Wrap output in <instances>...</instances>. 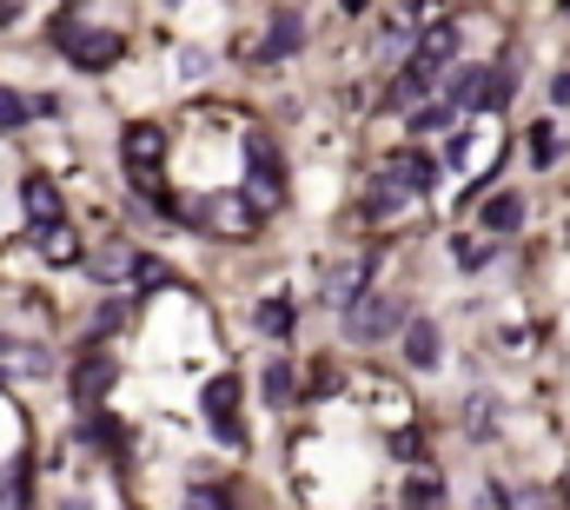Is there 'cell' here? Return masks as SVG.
Masks as SVG:
<instances>
[{
    "instance_id": "cell-1",
    "label": "cell",
    "mask_w": 570,
    "mask_h": 510,
    "mask_svg": "<svg viewBox=\"0 0 570 510\" xmlns=\"http://www.w3.org/2000/svg\"><path fill=\"white\" fill-rule=\"evenodd\" d=\"M186 219H193V226H206V232H219V239H253L266 212H259L246 193H206Z\"/></svg>"
},
{
    "instance_id": "cell-2",
    "label": "cell",
    "mask_w": 570,
    "mask_h": 510,
    "mask_svg": "<svg viewBox=\"0 0 570 510\" xmlns=\"http://www.w3.org/2000/svg\"><path fill=\"white\" fill-rule=\"evenodd\" d=\"M246 199H253L259 212L286 206V159H279V146H272L266 133L246 139Z\"/></svg>"
},
{
    "instance_id": "cell-3",
    "label": "cell",
    "mask_w": 570,
    "mask_h": 510,
    "mask_svg": "<svg viewBox=\"0 0 570 510\" xmlns=\"http://www.w3.org/2000/svg\"><path fill=\"white\" fill-rule=\"evenodd\" d=\"M404 318V299L398 292H372V299H352L345 305V338H359V345H378V338H391Z\"/></svg>"
},
{
    "instance_id": "cell-4",
    "label": "cell",
    "mask_w": 570,
    "mask_h": 510,
    "mask_svg": "<svg viewBox=\"0 0 570 510\" xmlns=\"http://www.w3.org/2000/svg\"><path fill=\"white\" fill-rule=\"evenodd\" d=\"M53 40H60V53L73 66H87V73H100V66H113L126 53L120 34H94V27H73V21H53Z\"/></svg>"
},
{
    "instance_id": "cell-5",
    "label": "cell",
    "mask_w": 570,
    "mask_h": 510,
    "mask_svg": "<svg viewBox=\"0 0 570 510\" xmlns=\"http://www.w3.org/2000/svg\"><path fill=\"white\" fill-rule=\"evenodd\" d=\"M206 417H213L219 445H246V424H239V378H232V372H219V378L206 385Z\"/></svg>"
},
{
    "instance_id": "cell-6",
    "label": "cell",
    "mask_w": 570,
    "mask_h": 510,
    "mask_svg": "<svg viewBox=\"0 0 570 510\" xmlns=\"http://www.w3.org/2000/svg\"><path fill=\"white\" fill-rule=\"evenodd\" d=\"M404 206H412V193H404V186L385 173V166H378V173H372V186L359 193V226H391Z\"/></svg>"
},
{
    "instance_id": "cell-7",
    "label": "cell",
    "mask_w": 570,
    "mask_h": 510,
    "mask_svg": "<svg viewBox=\"0 0 570 510\" xmlns=\"http://www.w3.org/2000/svg\"><path fill=\"white\" fill-rule=\"evenodd\" d=\"M385 173H391L404 193H432V186H438V159H432L425 146H398V153L385 159Z\"/></svg>"
},
{
    "instance_id": "cell-8",
    "label": "cell",
    "mask_w": 570,
    "mask_h": 510,
    "mask_svg": "<svg viewBox=\"0 0 570 510\" xmlns=\"http://www.w3.org/2000/svg\"><path fill=\"white\" fill-rule=\"evenodd\" d=\"M120 146H126L133 173H159V159H167V133H159L153 120H133V126L120 133Z\"/></svg>"
},
{
    "instance_id": "cell-9",
    "label": "cell",
    "mask_w": 570,
    "mask_h": 510,
    "mask_svg": "<svg viewBox=\"0 0 570 510\" xmlns=\"http://www.w3.org/2000/svg\"><path fill=\"white\" fill-rule=\"evenodd\" d=\"M113 378H120V365L107 352H87V359L73 365V404H100L113 391Z\"/></svg>"
},
{
    "instance_id": "cell-10",
    "label": "cell",
    "mask_w": 570,
    "mask_h": 510,
    "mask_svg": "<svg viewBox=\"0 0 570 510\" xmlns=\"http://www.w3.org/2000/svg\"><path fill=\"white\" fill-rule=\"evenodd\" d=\"M299 47H305V21H299L292 8H279L272 27H266V40H259V60H292Z\"/></svg>"
},
{
    "instance_id": "cell-11",
    "label": "cell",
    "mask_w": 570,
    "mask_h": 510,
    "mask_svg": "<svg viewBox=\"0 0 570 510\" xmlns=\"http://www.w3.org/2000/svg\"><path fill=\"white\" fill-rule=\"evenodd\" d=\"M432 80H438V66H425V60H412V66H404L398 80H391V87H385V113H412V100L432 87Z\"/></svg>"
},
{
    "instance_id": "cell-12",
    "label": "cell",
    "mask_w": 570,
    "mask_h": 510,
    "mask_svg": "<svg viewBox=\"0 0 570 510\" xmlns=\"http://www.w3.org/2000/svg\"><path fill=\"white\" fill-rule=\"evenodd\" d=\"M21 199H27V226H34V232H47V226H60V193H53V180H40V173H27V186H21Z\"/></svg>"
},
{
    "instance_id": "cell-13",
    "label": "cell",
    "mask_w": 570,
    "mask_h": 510,
    "mask_svg": "<svg viewBox=\"0 0 570 510\" xmlns=\"http://www.w3.org/2000/svg\"><path fill=\"white\" fill-rule=\"evenodd\" d=\"M438 352H445V338H438L432 318H412V325H404V359H412V372H432Z\"/></svg>"
},
{
    "instance_id": "cell-14",
    "label": "cell",
    "mask_w": 570,
    "mask_h": 510,
    "mask_svg": "<svg viewBox=\"0 0 570 510\" xmlns=\"http://www.w3.org/2000/svg\"><path fill=\"white\" fill-rule=\"evenodd\" d=\"M451 53H458V21H432V27L419 34V53H412V60H425V66H438V73H445V66H451Z\"/></svg>"
},
{
    "instance_id": "cell-15",
    "label": "cell",
    "mask_w": 570,
    "mask_h": 510,
    "mask_svg": "<svg viewBox=\"0 0 570 510\" xmlns=\"http://www.w3.org/2000/svg\"><path fill=\"white\" fill-rule=\"evenodd\" d=\"M87 272H94V279H107V286H120L126 272H140V252L113 239V245H100V252H94V266H87Z\"/></svg>"
},
{
    "instance_id": "cell-16",
    "label": "cell",
    "mask_w": 570,
    "mask_h": 510,
    "mask_svg": "<svg viewBox=\"0 0 570 510\" xmlns=\"http://www.w3.org/2000/svg\"><path fill=\"white\" fill-rule=\"evenodd\" d=\"M372 266H378V259H345L332 279H325V299H332V305H352V299H359V286L372 279Z\"/></svg>"
},
{
    "instance_id": "cell-17",
    "label": "cell",
    "mask_w": 570,
    "mask_h": 510,
    "mask_svg": "<svg viewBox=\"0 0 570 510\" xmlns=\"http://www.w3.org/2000/svg\"><path fill=\"white\" fill-rule=\"evenodd\" d=\"M484 87H492V73H484V66H458L445 107H451V113H458V107H484Z\"/></svg>"
},
{
    "instance_id": "cell-18",
    "label": "cell",
    "mask_w": 570,
    "mask_h": 510,
    "mask_svg": "<svg viewBox=\"0 0 570 510\" xmlns=\"http://www.w3.org/2000/svg\"><path fill=\"white\" fill-rule=\"evenodd\" d=\"M438 503H445L438 471H412V477H404V510H438Z\"/></svg>"
},
{
    "instance_id": "cell-19",
    "label": "cell",
    "mask_w": 570,
    "mask_h": 510,
    "mask_svg": "<svg viewBox=\"0 0 570 510\" xmlns=\"http://www.w3.org/2000/svg\"><path fill=\"white\" fill-rule=\"evenodd\" d=\"M484 226H492V232H518L524 226V199L518 193H492V199H484Z\"/></svg>"
},
{
    "instance_id": "cell-20",
    "label": "cell",
    "mask_w": 570,
    "mask_h": 510,
    "mask_svg": "<svg viewBox=\"0 0 570 510\" xmlns=\"http://www.w3.org/2000/svg\"><path fill=\"white\" fill-rule=\"evenodd\" d=\"M34 239H40V252H47L53 266H73V259H80V239H73V226H66V219H60V226H47V232H34Z\"/></svg>"
},
{
    "instance_id": "cell-21",
    "label": "cell",
    "mask_w": 570,
    "mask_h": 510,
    "mask_svg": "<svg viewBox=\"0 0 570 510\" xmlns=\"http://www.w3.org/2000/svg\"><path fill=\"white\" fill-rule=\"evenodd\" d=\"M27 464H8V477H0V510H27Z\"/></svg>"
},
{
    "instance_id": "cell-22",
    "label": "cell",
    "mask_w": 570,
    "mask_h": 510,
    "mask_svg": "<svg viewBox=\"0 0 570 510\" xmlns=\"http://www.w3.org/2000/svg\"><path fill=\"white\" fill-rule=\"evenodd\" d=\"M404 120H412V139H425V133H445L458 113H451V107H412Z\"/></svg>"
},
{
    "instance_id": "cell-23",
    "label": "cell",
    "mask_w": 570,
    "mask_h": 510,
    "mask_svg": "<svg viewBox=\"0 0 570 510\" xmlns=\"http://www.w3.org/2000/svg\"><path fill=\"white\" fill-rule=\"evenodd\" d=\"M557 146H563V139H557V126H550V120H537V126H531V166H557Z\"/></svg>"
},
{
    "instance_id": "cell-24",
    "label": "cell",
    "mask_w": 570,
    "mask_h": 510,
    "mask_svg": "<svg viewBox=\"0 0 570 510\" xmlns=\"http://www.w3.org/2000/svg\"><path fill=\"white\" fill-rule=\"evenodd\" d=\"M259 331H266V338H286V331H292V299H266V305H259Z\"/></svg>"
},
{
    "instance_id": "cell-25",
    "label": "cell",
    "mask_w": 570,
    "mask_h": 510,
    "mask_svg": "<svg viewBox=\"0 0 570 510\" xmlns=\"http://www.w3.org/2000/svg\"><path fill=\"white\" fill-rule=\"evenodd\" d=\"M27 113H34V100H21V94H8V87H0V133H14Z\"/></svg>"
},
{
    "instance_id": "cell-26",
    "label": "cell",
    "mask_w": 570,
    "mask_h": 510,
    "mask_svg": "<svg viewBox=\"0 0 570 510\" xmlns=\"http://www.w3.org/2000/svg\"><path fill=\"white\" fill-rule=\"evenodd\" d=\"M464 432L471 438H492V398H471L464 404Z\"/></svg>"
},
{
    "instance_id": "cell-27",
    "label": "cell",
    "mask_w": 570,
    "mask_h": 510,
    "mask_svg": "<svg viewBox=\"0 0 570 510\" xmlns=\"http://www.w3.org/2000/svg\"><path fill=\"white\" fill-rule=\"evenodd\" d=\"M87 438H94V445H107V451H120V445H126L120 417H94V424H87Z\"/></svg>"
},
{
    "instance_id": "cell-28",
    "label": "cell",
    "mask_w": 570,
    "mask_h": 510,
    "mask_svg": "<svg viewBox=\"0 0 570 510\" xmlns=\"http://www.w3.org/2000/svg\"><path fill=\"white\" fill-rule=\"evenodd\" d=\"M505 100H511V73H505V66H492V87H484V113H498Z\"/></svg>"
},
{
    "instance_id": "cell-29",
    "label": "cell",
    "mask_w": 570,
    "mask_h": 510,
    "mask_svg": "<svg viewBox=\"0 0 570 510\" xmlns=\"http://www.w3.org/2000/svg\"><path fill=\"white\" fill-rule=\"evenodd\" d=\"M332 391H339V365L318 359V365H312V398H332Z\"/></svg>"
},
{
    "instance_id": "cell-30",
    "label": "cell",
    "mask_w": 570,
    "mask_h": 510,
    "mask_svg": "<svg viewBox=\"0 0 570 510\" xmlns=\"http://www.w3.org/2000/svg\"><path fill=\"white\" fill-rule=\"evenodd\" d=\"M266 398H272V404L292 398V365H266Z\"/></svg>"
},
{
    "instance_id": "cell-31",
    "label": "cell",
    "mask_w": 570,
    "mask_h": 510,
    "mask_svg": "<svg viewBox=\"0 0 570 510\" xmlns=\"http://www.w3.org/2000/svg\"><path fill=\"white\" fill-rule=\"evenodd\" d=\"M186 510H232V503H226V490H213V484H193V490H186Z\"/></svg>"
},
{
    "instance_id": "cell-32",
    "label": "cell",
    "mask_w": 570,
    "mask_h": 510,
    "mask_svg": "<svg viewBox=\"0 0 570 510\" xmlns=\"http://www.w3.org/2000/svg\"><path fill=\"white\" fill-rule=\"evenodd\" d=\"M126 325V305H100V318H94V338H113Z\"/></svg>"
},
{
    "instance_id": "cell-33",
    "label": "cell",
    "mask_w": 570,
    "mask_h": 510,
    "mask_svg": "<svg viewBox=\"0 0 570 510\" xmlns=\"http://www.w3.org/2000/svg\"><path fill=\"white\" fill-rule=\"evenodd\" d=\"M14 365H21L27 378H40V372H47V352H40V345H14Z\"/></svg>"
},
{
    "instance_id": "cell-34",
    "label": "cell",
    "mask_w": 570,
    "mask_h": 510,
    "mask_svg": "<svg viewBox=\"0 0 570 510\" xmlns=\"http://www.w3.org/2000/svg\"><path fill=\"white\" fill-rule=\"evenodd\" d=\"M451 252H458V266H464V272H471V266H484V245H477V239H458Z\"/></svg>"
},
{
    "instance_id": "cell-35",
    "label": "cell",
    "mask_w": 570,
    "mask_h": 510,
    "mask_svg": "<svg viewBox=\"0 0 570 510\" xmlns=\"http://www.w3.org/2000/svg\"><path fill=\"white\" fill-rule=\"evenodd\" d=\"M140 286H167V266H159V259H140Z\"/></svg>"
},
{
    "instance_id": "cell-36",
    "label": "cell",
    "mask_w": 570,
    "mask_h": 510,
    "mask_svg": "<svg viewBox=\"0 0 570 510\" xmlns=\"http://www.w3.org/2000/svg\"><path fill=\"white\" fill-rule=\"evenodd\" d=\"M550 100H557V107H570V73H557V80H550Z\"/></svg>"
},
{
    "instance_id": "cell-37",
    "label": "cell",
    "mask_w": 570,
    "mask_h": 510,
    "mask_svg": "<svg viewBox=\"0 0 570 510\" xmlns=\"http://www.w3.org/2000/svg\"><path fill=\"white\" fill-rule=\"evenodd\" d=\"M14 14H21V8H14V0H0V27H14Z\"/></svg>"
},
{
    "instance_id": "cell-38",
    "label": "cell",
    "mask_w": 570,
    "mask_h": 510,
    "mask_svg": "<svg viewBox=\"0 0 570 510\" xmlns=\"http://www.w3.org/2000/svg\"><path fill=\"white\" fill-rule=\"evenodd\" d=\"M339 8H345V14H365V8H372V0H339Z\"/></svg>"
},
{
    "instance_id": "cell-39",
    "label": "cell",
    "mask_w": 570,
    "mask_h": 510,
    "mask_svg": "<svg viewBox=\"0 0 570 510\" xmlns=\"http://www.w3.org/2000/svg\"><path fill=\"white\" fill-rule=\"evenodd\" d=\"M563 503H570V477H563Z\"/></svg>"
},
{
    "instance_id": "cell-40",
    "label": "cell",
    "mask_w": 570,
    "mask_h": 510,
    "mask_svg": "<svg viewBox=\"0 0 570 510\" xmlns=\"http://www.w3.org/2000/svg\"><path fill=\"white\" fill-rule=\"evenodd\" d=\"M563 239H570V219H563Z\"/></svg>"
}]
</instances>
